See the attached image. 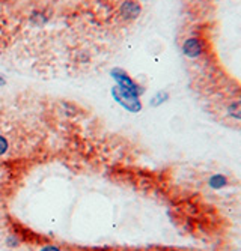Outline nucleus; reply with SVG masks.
<instances>
[{"instance_id": "8", "label": "nucleus", "mask_w": 241, "mask_h": 251, "mask_svg": "<svg viewBox=\"0 0 241 251\" xmlns=\"http://www.w3.org/2000/svg\"><path fill=\"white\" fill-rule=\"evenodd\" d=\"M5 83H6V80H5V78H3L2 75H0V86H3Z\"/></svg>"}, {"instance_id": "5", "label": "nucleus", "mask_w": 241, "mask_h": 251, "mask_svg": "<svg viewBox=\"0 0 241 251\" xmlns=\"http://www.w3.org/2000/svg\"><path fill=\"white\" fill-rule=\"evenodd\" d=\"M228 116L235 121H241V100H235L228 105Z\"/></svg>"}, {"instance_id": "7", "label": "nucleus", "mask_w": 241, "mask_h": 251, "mask_svg": "<svg viewBox=\"0 0 241 251\" xmlns=\"http://www.w3.org/2000/svg\"><path fill=\"white\" fill-rule=\"evenodd\" d=\"M38 251H62L60 250V247H57V245H42Z\"/></svg>"}, {"instance_id": "3", "label": "nucleus", "mask_w": 241, "mask_h": 251, "mask_svg": "<svg viewBox=\"0 0 241 251\" xmlns=\"http://www.w3.org/2000/svg\"><path fill=\"white\" fill-rule=\"evenodd\" d=\"M112 74H113L115 80L118 81L119 87H122V89H125V90H130V92L137 94V95L142 94V87H140L133 78H131L125 71H122V70H113Z\"/></svg>"}, {"instance_id": "9", "label": "nucleus", "mask_w": 241, "mask_h": 251, "mask_svg": "<svg viewBox=\"0 0 241 251\" xmlns=\"http://www.w3.org/2000/svg\"><path fill=\"white\" fill-rule=\"evenodd\" d=\"M167 251H180V250H167Z\"/></svg>"}, {"instance_id": "4", "label": "nucleus", "mask_w": 241, "mask_h": 251, "mask_svg": "<svg viewBox=\"0 0 241 251\" xmlns=\"http://www.w3.org/2000/svg\"><path fill=\"white\" fill-rule=\"evenodd\" d=\"M207 184L211 190H223L229 185V177L223 173H214L208 177Z\"/></svg>"}, {"instance_id": "2", "label": "nucleus", "mask_w": 241, "mask_h": 251, "mask_svg": "<svg viewBox=\"0 0 241 251\" xmlns=\"http://www.w3.org/2000/svg\"><path fill=\"white\" fill-rule=\"evenodd\" d=\"M142 12V6L137 0H125L119 6V17L124 21H133Z\"/></svg>"}, {"instance_id": "6", "label": "nucleus", "mask_w": 241, "mask_h": 251, "mask_svg": "<svg viewBox=\"0 0 241 251\" xmlns=\"http://www.w3.org/2000/svg\"><path fill=\"white\" fill-rule=\"evenodd\" d=\"M167 98H169V94L164 92V90H161V92H159L154 98H152L151 104H152V105H160V104H163L164 101H167Z\"/></svg>"}, {"instance_id": "1", "label": "nucleus", "mask_w": 241, "mask_h": 251, "mask_svg": "<svg viewBox=\"0 0 241 251\" xmlns=\"http://www.w3.org/2000/svg\"><path fill=\"white\" fill-rule=\"evenodd\" d=\"M204 51H205V45H204V41L199 38H188L183 44V53L190 59L201 57Z\"/></svg>"}]
</instances>
